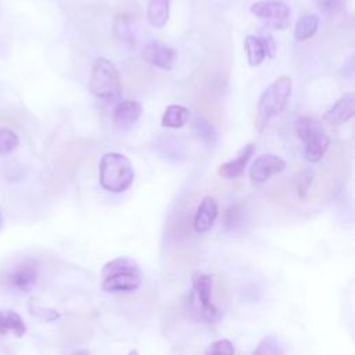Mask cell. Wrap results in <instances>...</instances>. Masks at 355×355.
Masks as SVG:
<instances>
[{
	"label": "cell",
	"instance_id": "14",
	"mask_svg": "<svg viewBox=\"0 0 355 355\" xmlns=\"http://www.w3.org/2000/svg\"><path fill=\"white\" fill-rule=\"evenodd\" d=\"M255 151V146L252 143H248L245 144L237 154L236 158L233 159H229L227 162H223L222 165H219L218 168V175L222 178V179H226V180H233V179H239L243 173H244V169H245V165L247 162L250 161V158L252 157Z\"/></svg>",
	"mask_w": 355,
	"mask_h": 355
},
{
	"label": "cell",
	"instance_id": "27",
	"mask_svg": "<svg viewBox=\"0 0 355 355\" xmlns=\"http://www.w3.org/2000/svg\"><path fill=\"white\" fill-rule=\"evenodd\" d=\"M29 312L40 319V320H44V322H53L55 319L60 318V313L53 309V308H46V306H42V305H36V304H29Z\"/></svg>",
	"mask_w": 355,
	"mask_h": 355
},
{
	"label": "cell",
	"instance_id": "7",
	"mask_svg": "<svg viewBox=\"0 0 355 355\" xmlns=\"http://www.w3.org/2000/svg\"><path fill=\"white\" fill-rule=\"evenodd\" d=\"M286 169V161L275 154H262L257 157L250 166V180L255 184H262L272 176L279 175Z\"/></svg>",
	"mask_w": 355,
	"mask_h": 355
},
{
	"label": "cell",
	"instance_id": "24",
	"mask_svg": "<svg viewBox=\"0 0 355 355\" xmlns=\"http://www.w3.org/2000/svg\"><path fill=\"white\" fill-rule=\"evenodd\" d=\"M18 136L14 130L3 128L0 129V154H8L18 146Z\"/></svg>",
	"mask_w": 355,
	"mask_h": 355
},
{
	"label": "cell",
	"instance_id": "16",
	"mask_svg": "<svg viewBox=\"0 0 355 355\" xmlns=\"http://www.w3.org/2000/svg\"><path fill=\"white\" fill-rule=\"evenodd\" d=\"M171 0H148L147 21L154 28H164L169 19Z\"/></svg>",
	"mask_w": 355,
	"mask_h": 355
},
{
	"label": "cell",
	"instance_id": "15",
	"mask_svg": "<svg viewBox=\"0 0 355 355\" xmlns=\"http://www.w3.org/2000/svg\"><path fill=\"white\" fill-rule=\"evenodd\" d=\"M218 201L212 196H205L194 215V230L197 233L208 232L218 218Z\"/></svg>",
	"mask_w": 355,
	"mask_h": 355
},
{
	"label": "cell",
	"instance_id": "4",
	"mask_svg": "<svg viewBox=\"0 0 355 355\" xmlns=\"http://www.w3.org/2000/svg\"><path fill=\"white\" fill-rule=\"evenodd\" d=\"M89 89L92 94L101 100H114L119 97L122 90L121 76L114 65L105 57H97L90 72Z\"/></svg>",
	"mask_w": 355,
	"mask_h": 355
},
{
	"label": "cell",
	"instance_id": "18",
	"mask_svg": "<svg viewBox=\"0 0 355 355\" xmlns=\"http://www.w3.org/2000/svg\"><path fill=\"white\" fill-rule=\"evenodd\" d=\"M190 111L184 105L179 104H171L165 108L162 118H161V125L164 128H171V129H179L184 126L189 121Z\"/></svg>",
	"mask_w": 355,
	"mask_h": 355
},
{
	"label": "cell",
	"instance_id": "31",
	"mask_svg": "<svg viewBox=\"0 0 355 355\" xmlns=\"http://www.w3.org/2000/svg\"><path fill=\"white\" fill-rule=\"evenodd\" d=\"M1 225H3V216H1V212H0V227H1Z\"/></svg>",
	"mask_w": 355,
	"mask_h": 355
},
{
	"label": "cell",
	"instance_id": "5",
	"mask_svg": "<svg viewBox=\"0 0 355 355\" xmlns=\"http://www.w3.org/2000/svg\"><path fill=\"white\" fill-rule=\"evenodd\" d=\"M250 11L255 15L259 21H262L266 26L283 31L288 28L291 19L290 7L282 1H270V0H261L251 4Z\"/></svg>",
	"mask_w": 355,
	"mask_h": 355
},
{
	"label": "cell",
	"instance_id": "22",
	"mask_svg": "<svg viewBox=\"0 0 355 355\" xmlns=\"http://www.w3.org/2000/svg\"><path fill=\"white\" fill-rule=\"evenodd\" d=\"M252 355H284V348L276 336H266L259 341Z\"/></svg>",
	"mask_w": 355,
	"mask_h": 355
},
{
	"label": "cell",
	"instance_id": "23",
	"mask_svg": "<svg viewBox=\"0 0 355 355\" xmlns=\"http://www.w3.org/2000/svg\"><path fill=\"white\" fill-rule=\"evenodd\" d=\"M122 270H140L139 263L128 257H121V258H115L111 262H107L103 268V277L115 273V272H122Z\"/></svg>",
	"mask_w": 355,
	"mask_h": 355
},
{
	"label": "cell",
	"instance_id": "8",
	"mask_svg": "<svg viewBox=\"0 0 355 355\" xmlns=\"http://www.w3.org/2000/svg\"><path fill=\"white\" fill-rule=\"evenodd\" d=\"M141 57L146 62L157 68H161L164 71H171L178 60V53L175 49L166 44L150 40L143 46Z\"/></svg>",
	"mask_w": 355,
	"mask_h": 355
},
{
	"label": "cell",
	"instance_id": "25",
	"mask_svg": "<svg viewBox=\"0 0 355 355\" xmlns=\"http://www.w3.org/2000/svg\"><path fill=\"white\" fill-rule=\"evenodd\" d=\"M205 355H234V345L227 338H220L208 345Z\"/></svg>",
	"mask_w": 355,
	"mask_h": 355
},
{
	"label": "cell",
	"instance_id": "29",
	"mask_svg": "<svg viewBox=\"0 0 355 355\" xmlns=\"http://www.w3.org/2000/svg\"><path fill=\"white\" fill-rule=\"evenodd\" d=\"M243 208H241V205H239V204H236V205H233V207H230L229 208V211H227V214H226V225H227V227H230V229H236L237 227V225H240L241 223V220H243Z\"/></svg>",
	"mask_w": 355,
	"mask_h": 355
},
{
	"label": "cell",
	"instance_id": "11",
	"mask_svg": "<svg viewBox=\"0 0 355 355\" xmlns=\"http://www.w3.org/2000/svg\"><path fill=\"white\" fill-rule=\"evenodd\" d=\"M245 51H247V61L250 67H258L265 57H273L275 55V43L270 36H255L248 35L244 40Z\"/></svg>",
	"mask_w": 355,
	"mask_h": 355
},
{
	"label": "cell",
	"instance_id": "6",
	"mask_svg": "<svg viewBox=\"0 0 355 355\" xmlns=\"http://www.w3.org/2000/svg\"><path fill=\"white\" fill-rule=\"evenodd\" d=\"M194 294L198 300L201 315L212 322L218 316V308L212 302V277L202 272H196L191 277Z\"/></svg>",
	"mask_w": 355,
	"mask_h": 355
},
{
	"label": "cell",
	"instance_id": "21",
	"mask_svg": "<svg viewBox=\"0 0 355 355\" xmlns=\"http://www.w3.org/2000/svg\"><path fill=\"white\" fill-rule=\"evenodd\" d=\"M197 136L200 137V140L208 147V148H214L218 143V132L215 129V126L208 122L205 118L202 116H197L194 119V125H193Z\"/></svg>",
	"mask_w": 355,
	"mask_h": 355
},
{
	"label": "cell",
	"instance_id": "26",
	"mask_svg": "<svg viewBox=\"0 0 355 355\" xmlns=\"http://www.w3.org/2000/svg\"><path fill=\"white\" fill-rule=\"evenodd\" d=\"M312 180H313V172L312 171L304 169L302 172L298 173L295 186H297V194H298L300 198H305L308 196V191H309V187L312 184Z\"/></svg>",
	"mask_w": 355,
	"mask_h": 355
},
{
	"label": "cell",
	"instance_id": "1",
	"mask_svg": "<svg viewBox=\"0 0 355 355\" xmlns=\"http://www.w3.org/2000/svg\"><path fill=\"white\" fill-rule=\"evenodd\" d=\"M135 180V169L128 157L121 153H105L98 164L100 186L111 193L128 190Z\"/></svg>",
	"mask_w": 355,
	"mask_h": 355
},
{
	"label": "cell",
	"instance_id": "3",
	"mask_svg": "<svg viewBox=\"0 0 355 355\" xmlns=\"http://www.w3.org/2000/svg\"><path fill=\"white\" fill-rule=\"evenodd\" d=\"M295 133L305 144L304 157L306 161L318 162L324 157L330 144V137L318 119L308 115L298 116L295 121Z\"/></svg>",
	"mask_w": 355,
	"mask_h": 355
},
{
	"label": "cell",
	"instance_id": "10",
	"mask_svg": "<svg viewBox=\"0 0 355 355\" xmlns=\"http://www.w3.org/2000/svg\"><path fill=\"white\" fill-rule=\"evenodd\" d=\"M141 284V270H122L104 277L101 288L107 293L133 291Z\"/></svg>",
	"mask_w": 355,
	"mask_h": 355
},
{
	"label": "cell",
	"instance_id": "17",
	"mask_svg": "<svg viewBox=\"0 0 355 355\" xmlns=\"http://www.w3.org/2000/svg\"><path fill=\"white\" fill-rule=\"evenodd\" d=\"M14 334L22 337L26 333V324L19 313L11 309L0 311V334Z\"/></svg>",
	"mask_w": 355,
	"mask_h": 355
},
{
	"label": "cell",
	"instance_id": "2",
	"mask_svg": "<svg viewBox=\"0 0 355 355\" xmlns=\"http://www.w3.org/2000/svg\"><path fill=\"white\" fill-rule=\"evenodd\" d=\"M291 79L288 76H279L261 94L257 107L255 128L261 132L268 122L282 114L288 103L291 94Z\"/></svg>",
	"mask_w": 355,
	"mask_h": 355
},
{
	"label": "cell",
	"instance_id": "28",
	"mask_svg": "<svg viewBox=\"0 0 355 355\" xmlns=\"http://www.w3.org/2000/svg\"><path fill=\"white\" fill-rule=\"evenodd\" d=\"M322 14L331 17L338 14L344 8V0H315Z\"/></svg>",
	"mask_w": 355,
	"mask_h": 355
},
{
	"label": "cell",
	"instance_id": "13",
	"mask_svg": "<svg viewBox=\"0 0 355 355\" xmlns=\"http://www.w3.org/2000/svg\"><path fill=\"white\" fill-rule=\"evenodd\" d=\"M143 107L136 100L119 101L112 110V122L119 129L132 128L140 118Z\"/></svg>",
	"mask_w": 355,
	"mask_h": 355
},
{
	"label": "cell",
	"instance_id": "30",
	"mask_svg": "<svg viewBox=\"0 0 355 355\" xmlns=\"http://www.w3.org/2000/svg\"><path fill=\"white\" fill-rule=\"evenodd\" d=\"M68 355H90V354L86 349H78V351H73V352H71Z\"/></svg>",
	"mask_w": 355,
	"mask_h": 355
},
{
	"label": "cell",
	"instance_id": "9",
	"mask_svg": "<svg viewBox=\"0 0 355 355\" xmlns=\"http://www.w3.org/2000/svg\"><path fill=\"white\" fill-rule=\"evenodd\" d=\"M39 276V263L33 258H26L19 262L8 276V283L21 291H29Z\"/></svg>",
	"mask_w": 355,
	"mask_h": 355
},
{
	"label": "cell",
	"instance_id": "20",
	"mask_svg": "<svg viewBox=\"0 0 355 355\" xmlns=\"http://www.w3.org/2000/svg\"><path fill=\"white\" fill-rule=\"evenodd\" d=\"M319 28V17L315 14H305L298 18L294 28V37L298 42L311 39Z\"/></svg>",
	"mask_w": 355,
	"mask_h": 355
},
{
	"label": "cell",
	"instance_id": "19",
	"mask_svg": "<svg viewBox=\"0 0 355 355\" xmlns=\"http://www.w3.org/2000/svg\"><path fill=\"white\" fill-rule=\"evenodd\" d=\"M112 31L114 35L118 40L128 43V44H133L135 43V25L130 19V15L128 14H118L114 18L112 22Z\"/></svg>",
	"mask_w": 355,
	"mask_h": 355
},
{
	"label": "cell",
	"instance_id": "12",
	"mask_svg": "<svg viewBox=\"0 0 355 355\" xmlns=\"http://www.w3.org/2000/svg\"><path fill=\"white\" fill-rule=\"evenodd\" d=\"M355 115V97L352 93H347L340 97L324 114L323 121L331 126L343 125Z\"/></svg>",
	"mask_w": 355,
	"mask_h": 355
}]
</instances>
